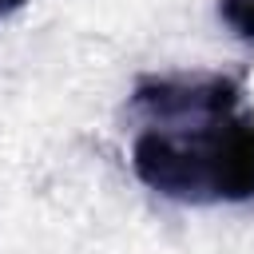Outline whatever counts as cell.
Wrapping results in <instances>:
<instances>
[{
	"label": "cell",
	"instance_id": "cell-1",
	"mask_svg": "<svg viewBox=\"0 0 254 254\" xmlns=\"http://www.w3.org/2000/svg\"><path fill=\"white\" fill-rule=\"evenodd\" d=\"M131 171L175 202L254 198V115L234 107L210 119L147 123L131 143Z\"/></svg>",
	"mask_w": 254,
	"mask_h": 254
},
{
	"label": "cell",
	"instance_id": "cell-2",
	"mask_svg": "<svg viewBox=\"0 0 254 254\" xmlns=\"http://www.w3.org/2000/svg\"><path fill=\"white\" fill-rule=\"evenodd\" d=\"M238 107V83L230 75H147L131 91V111L147 123L210 119Z\"/></svg>",
	"mask_w": 254,
	"mask_h": 254
},
{
	"label": "cell",
	"instance_id": "cell-3",
	"mask_svg": "<svg viewBox=\"0 0 254 254\" xmlns=\"http://www.w3.org/2000/svg\"><path fill=\"white\" fill-rule=\"evenodd\" d=\"M218 16L234 28V36L254 40V0H218Z\"/></svg>",
	"mask_w": 254,
	"mask_h": 254
},
{
	"label": "cell",
	"instance_id": "cell-4",
	"mask_svg": "<svg viewBox=\"0 0 254 254\" xmlns=\"http://www.w3.org/2000/svg\"><path fill=\"white\" fill-rule=\"evenodd\" d=\"M24 4H28V0H0V20H4V16H12V12H16V8H24Z\"/></svg>",
	"mask_w": 254,
	"mask_h": 254
}]
</instances>
